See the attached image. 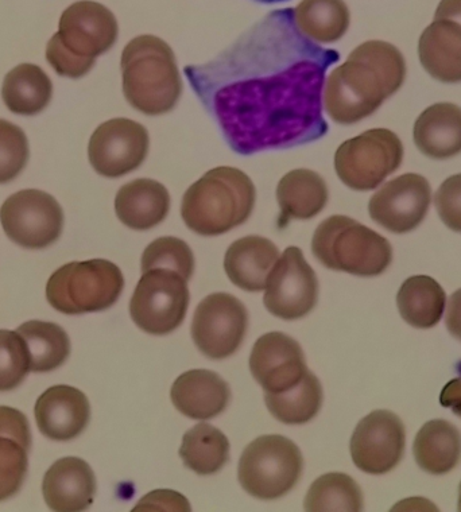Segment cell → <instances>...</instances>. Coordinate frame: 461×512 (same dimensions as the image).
Segmentation results:
<instances>
[{
    "label": "cell",
    "instance_id": "d4e9b609",
    "mask_svg": "<svg viewBox=\"0 0 461 512\" xmlns=\"http://www.w3.org/2000/svg\"><path fill=\"white\" fill-rule=\"evenodd\" d=\"M328 186L319 173L296 169L281 178L277 186V201L281 208L278 226L290 220H309L319 215L328 203Z\"/></svg>",
    "mask_w": 461,
    "mask_h": 512
},
{
    "label": "cell",
    "instance_id": "7a4b0ae2",
    "mask_svg": "<svg viewBox=\"0 0 461 512\" xmlns=\"http://www.w3.org/2000/svg\"><path fill=\"white\" fill-rule=\"evenodd\" d=\"M406 62L394 45L367 41L325 80L323 104L335 123L368 118L405 83Z\"/></svg>",
    "mask_w": 461,
    "mask_h": 512
},
{
    "label": "cell",
    "instance_id": "5b68a950",
    "mask_svg": "<svg viewBox=\"0 0 461 512\" xmlns=\"http://www.w3.org/2000/svg\"><path fill=\"white\" fill-rule=\"evenodd\" d=\"M312 252L329 270L378 277L393 262L389 240L348 216L335 215L317 227Z\"/></svg>",
    "mask_w": 461,
    "mask_h": 512
},
{
    "label": "cell",
    "instance_id": "ac0fdd59",
    "mask_svg": "<svg viewBox=\"0 0 461 512\" xmlns=\"http://www.w3.org/2000/svg\"><path fill=\"white\" fill-rule=\"evenodd\" d=\"M36 421L45 437L71 441L87 429L91 406L83 391L71 386H53L38 398Z\"/></svg>",
    "mask_w": 461,
    "mask_h": 512
},
{
    "label": "cell",
    "instance_id": "5bb4252c",
    "mask_svg": "<svg viewBox=\"0 0 461 512\" xmlns=\"http://www.w3.org/2000/svg\"><path fill=\"white\" fill-rule=\"evenodd\" d=\"M149 147L145 126L131 119L116 118L96 128L89 139L88 158L100 176L119 178L141 168Z\"/></svg>",
    "mask_w": 461,
    "mask_h": 512
},
{
    "label": "cell",
    "instance_id": "9c48e42d",
    "mask_svg": "<svg viewBox=\"0 0 461 512\" xmlns=\"http://www.w3.org/2000/svg\"><path fill=\"white\" fill-rule=\"evenodd\" d=\"M404 159V145L393 131L373 128L342 143L335 154L337 177L348 188L377 189Z\"/></svg>",
    "mask_w": 461,
    "mask_h": 512
},
{
    "label": "cell",
    "instance_id": "30bf717a",
    "mask_svg": "<svg viewBox=\"0 0 461 512\" xmlns=\"http://www.w3.org/2000/svg\"><path fill=\"white\" fill-rule=\"evenodd\" d=\"M189 298L188 281L177 271H146L131 297V318L149 335H169L184 323Z\"/></svg>",
    "mask_w": 461,
    "mask_h": 512
},
{
    "label": "cell",
    "instance_id": "d590c367",
    "mask_svg": "<svg viewBox=\"0 0 461 512\" xmlns=\"http://www.w3.org/2000/svg\"><path fill=\"white\" fill-rule=\"evenodd\" d=\"M29 154V141L21 127L0 119V184H7L22 173Z\"/></svg>",
    "mask_w": 461,
    "mask_h": 512
},
{
    "label": "cell",
    "instance_id": "d6a6232c",
    "mask_svg": "<svg viewBox=\"0 0 461 512\" xmlns=\"http://www.w3.org/2000/svg\"><path fill=\"white\" fill-rule=\"evenodd\" d=\"M305 511L363 510V494L358 483L346 473H327L316 480L306 494Z\"/></svg>",
    "mask_w": 461,
    "mask_h": 512
},
{
    "label": "cell",
    "instance_id": "44dd1931",
    "mask_svg": "<svg viewBox=\"0 0 461 512\" xmlns=\"http://www.w3.org/2000/svg\"><path fill=\"white\" fill-rule=\"evenodd\" d=\"M418 57L433 79L461 83V23L435 19L421 34Z\"/></svg>",
    "mask_w": 461,
    "mask_h": 512
},
{
    "label": "cell",
    "instance_id": "f35d334b",
    "mask_svg": "<svg viewBox=\"0 0 461 512\" xmlns=\"http://www.w3.org/2000/svg\"><path fill=\"white\" fill-rule=\"evenodd\" d=\"M0 436L14 438L30 452L32 433L25 414L13 407L0 406Z\"/></svg>",
    "mask_w": 461,
    "mask_h": 512
},
{
    "label": "cell",
    "instance_id": "2e32d148",
    "mask_svg": "<svg viewBox=\"0 0 461 512\" xmlns=\"http://www.w3.org/2000/svg\"><path fill=\"white\" fill-rule=\"evenodd\" d=\"M432 188L425 177L406 173L387 182L368 203L371 219L393 234H408L425 220Z\"/></svg>",
    "mask_w": 461,
    "mask_h": 512
},
{
    "label": "cell",
    "instance_id": "ba28073f",
    "mask_svg": "<svg viewBox=\"0 0 461 512\" xmlns=\"http://www.w3.org/2000/svg\"><path fill=\"white\" fill-rule=\"evenodd\" d=\"M304 457L292 440L280 434L258 437L246 446L239 461L243 490L261 500L282 498L302 475Z\"/></svg>",
    "mask_w": 461,
    "mask_h": 512
},
{
    "label": "cell",
    "instance_id": "74e56055",
    "mask_svg": "<svg viewBox=\"0 0 461 512\" xmlns=\"http://www.w3.org/2000/svg\"><path fill=\"white\" fill-rule=\"evenodd\" d=\"M435 204L445 226L461 234V173L441 184L436 192Z\"/></svg>",
    "mask_w": 461,
    "mask_h": 512
},
{
    "label": "cell",
    "instance_id": "8992f818",
    "mask_svg": "<svg viewBox=\"0 0 461 512\" xmlns=\"http://www.w3.org/2000/svg\"><path fill=\"white\" fill-rule=\"evenodd\" d=\"M125 289L122 270L106 259L72 262L49 278L46 298L57 312H103L119 300Z\"/></svg>",
    "mask_w": 461,
    "mask_h": 512
},
{
    "label": "cell",
    "instance_id": "4316f807",
    "mask_svg": "<svg viewBox=\"0 0 461 512\" xmlns=\"http://www.w3.org/2000/svg\"><path fill=\"white\" fill-rule=\"evenodd\" d=\"M447 296L440 283L428 275H414L402 283L397 305L406 323L418 329L436 327L443 317Z\"/></svg>",
    "mask_w": 461,
    "mask_h": 512
},
{
    "label": "cell",
    "instance_id": "8d00e7d4",
    "mask_svg": "<svg viewBox=\"0 0 461 512\" xmlns=\"http://www.w3.org/2000/svg\"><path fill=\"white\" fill-rule=\"evenodd\" d=\"M29 451L17 440L0 436V502L21 490L27 475Z\"/></svg>",
    "mask_w": 461,
    "mask_h": 512
},
{
    "label": "cell",
    "instance_id": "cb8c5ba5",
    "mask_svg": "<svg viewBox=\"0 0 461 512\" xmlns=\"http://www.w3.org/2000/svg\"><path fill=\"white\" fill-rule=\"evenodd\" d=\"M414 143L426 157L444 161L461 153V108L437 103L414 123Z\"/></svg>",
    "mask_w": 461,
    "mask_h": 512
},
{
    "label": "cell",
    "instance_id": "e0dca14e",
    "mask_svg": "<svg viewBox=\"0 0 461 512\" xmlns=\"http://www.w3.org/2000/svg\"><path fill=\"white\" fill-rule=\"evenodd\" d=\"M250 370L265 393L281 394L300 384L308 367L296 340L282 332H270L255 343Z\"/></svg>",
    "mask_w": 461,
    "mask_h": 512
},
{
    "label": "cell",
    "instance_id": "f546056e",
    "mask_svg": "<svg viewBox=\"0 0 461 512\" xmlns=\"http://www.w3.org/2000/svg\"><path fill=\"white\" fill-rule=\"evenodd\" d=\"M180 457L197 475H215L230 460V441L215 426L199 424L182 438Z\"/></svg>",
    "mask_w": 461,
    "mask_h": 512
},
{
    "label": "cell",
    "instance_id": "7402d4cb",
    "mask_svg": "<svg viewBox=\"0 0 461 512\" xmlns=\"http://www.w3.org/2000/svg\"><path fill=\"white\" fill-rule=\"evenodd\" d=\"M280 250L262 236H246L232 243L224 256V270L235 286L246 292H262Z\"/></svg>",
    "mask_w": 461,
    "mask_h": 512
},
{
    "label": "cell",
    "instance_id": "f1b7e54d",
    "mask_svg": "<svg viewBox=\"0 0 461 512\" xmlns=\"http://www.w3.org/2000/svg\"><path fill=\"white\" fill-rule=\"evenodd\" d=\"M294 18L301 33L320 44L342 40L351 22L344 0H302Z\"/></svg>",
    "mask_w": 461,
    "mask_h": 512
},
{
    "label": "cell",
    "instance_id": "60d3db41",
    "mask_svg": "<svg viewBox=\"0 0 461 512\" xmlns=\"http://www.w3.org/2000/svg\"><path fill=\"white\" fill-rule=\"evenodd\" d=\"M441 406L451 409L453 414L461 418V376L449 380L440 394Z\"/></svg>",
    "mask_w": 461,
    "mask_h": 512
},
{
    "label": "cell",
    "instance_id": "b9f144b4",
    "mask_svg": "<svg viewBox=\"0 0 461 512\" xmlns=\"http://www.w3.org/2000/svg\"><path fill=\"white\" fill-rule=\"evenodd\" d=\"M445 324L449 333L461 341V289L456 290L449 298Z\"/></svg>",
    "mask_w": 461,
    "mask_h": 512
},
{
    "label": "cell",
    "instance_id": "277c9868",
    "mask_svg": "<svg viewBox=\"0 0 461 512\" xmlns=\"http://www.w3.org/2000/svg\"><path fill=\"white\" fill-rule=\"evenodd\" d=\"M123 93L135 110L149 116L174 110L182 95V79L173 49L161 38L141 36L123 49Z\"/></svg>",
    "mask_w": 461,
    "mask_h": 512
},
{
    "label": "cell",
    "instance_id": "6da1fadb",
    "mask_svg": "<svg viewBox=\"0 0 461 512\" xmlns=\"http://www.w3.org/2000/svg\"><path fill=\"white\" fill-rule=\"evenodd\" d=\"M340 60L298 29L294 9L274 10L213 60L184 68L192 91L239 155L285 150L328 134L323 92Z\"/></svg>",
    "mask_w": 461,
    "mask_h": 512
},
{
    "label": "cell",
    "instance_id": "3957f363",
    "mask_svg": "<svg viewBox=\"0 0 461 512\" xmlns=\"http://www.w3.org/2000/svg\"><path fill=\"white\" fill-rule=\"evenodd\" d=\"M255 199L257 190L246 173L220 166L209 170L185 192L182 220L197 235L227 234L250 219Z\"/></svg>",
    "mask_w": 461,
    "mask_h": 512
},
{
    "label": "cell",
    "instance_id": "ab89813d",
    "mask_svg": "<svg viewBox=\"0 0 461 512\" xmlns=\"http://www.w3.org/2000/svg\"><path fill=\"white\" fill-rule=\"evenodd\" d=\"M133 511H191V504L176 491L158 490L139 500Z\"/></svg>",
    "mask_w": 461,
    "mask_h": 512
},
{
    "label": "cell",
    "instance_id": "7c38bea8",
    "mask_svg": "<svg viewBox=\"0 0 461 512\" xmlns=\"http://www.w3.org/2000/svg\"><path fill=\"white\" fill-rule=\"evenodd\" d=\"M249 327V313L238 298L227 293L205 297L197 306L192 339L209 359L230 358L242 345Z\"/></svg>",
    "mask_w": 461,
    "mask_h": 512
},
{
    "label": "cell",
    "instance_id": "ffe728a7",
    "mask_svg": "<svg viewBox=\"0 0 461 512\" xmlns=\"http://www.w3.org/2000/svg\"><path fill=\"white\" fill-rule=\"evenodd\" d=\"M170 398L185 417L208 421L227 409L231 399L230 386L216 372L192 370L178 376Z\"/></svg>",
    "mask_w": 461,
    "mask_h": 512
},
{
    "label": "cell",
    "instance_id": "8fae6325",
    "mask_svg": "<svg viewBox=\"0 0 461 512\" xmlns=\"http://www.w3.org/2000/svg\"><path fill=\"white\" fill-rule=\"evenodd\" d=\"M0 223L18 246L42 250L52 246L64 228V212L49 193L25 189L14 193L0 208Z\"/></svg>",
    "mask_w": 461,
    "mask_h": 512
},
{
    "label": "cell",
    "instance_id": "83f0119b",
    "mask_svg": "<svg viewBox=\"0 0 461 512\" xmlns=\"http://www.w3.org/2000/svg\"><path fill=\"white\" fill-rule=\"evenodd\" d=\"M53 84L37 65L21 64L7 73L3 81L2 98L14 114L34 116L49 106Z\"/></svg>",
    "mask_w": 461,
    "mask_h": 512
},
{
    "label": "cell",
    "instance_id": "484cf974",
    "mask_svg": "<svg viewBox=\"0 0 461 512\" xmlns=\"http://www.w3.org/2000/svg\"><path fill=\"white\" fill-rule=\"evenodd\" d=\"M418 467L430 475H447L461 460V434L451 422H426L413 444Z\"/></svg>",
    "mask_w": 461,
    "mask_h": 512
},
{
    "label": "cell",
    "instance_id": "7bdbcfd3",
    "mask_svg": "<svg viewBox=\"0 0 461 512\" xmlns=\"http://www.w3.org/2000/svg\"><path fill=\"white\" fill-rule=\"evenodd\" d=\"M435 19H452L461 23V0H441Z\"/></svg>",
    "mask_w": 461,
    "mask_h": 512
},
{
    "label": "cell",
    "instance_id": "1f68e13d",
    "mask_svg": "<svg viewBox=\"0 0 461 512\" xmlns=\"http://www.w3.org/2000/svg\"><path fill=\"white\" fill-rule=\"evenodd\" d=\"M30 354V371L50 372L63 366L71 355V340L63 328L53 323L29 321L17 329Z\"/></svg>",
    "mask_w": 461,
    "mask_h": 512
},
{
    "label": "cell",
    "instance_id": "836d02e7",
    "mask_svg": "<svg viewBox=\"0 0 461 512\" xmlns=\"http://www.w3.org/2000/svg\"><path fill=\"white\" fill-rule=\"evenodd\" d=\"M142 273L153 269L177 271L187 281L195 273V255L184 240L165 236L151 242L142 254Z\"/></svg>",
    "mask_w": 461,
    "mask_h": 512
},
{
    "label": "cell",
    "instance_id": "9a60e30c",
    "mask_svg": "<svg viewBox=\"0 0 461 512\" xmlns=\"http://www.w3.org/2000/svg\"><path fill=\"white\" fill-rule=\"evenodd\" d=\"M405 425L389 410H375L359 422L351 437L352 461L368 475H386L404 459Z\"/></svg>",
    "mask_w": 461,
    "mask_h": 512
},
{
    "label": "cell",
    "instance_id": "ee69618b",
    "mask_svg": "<svg viewBox=\"0 0 461 512\" xmlns=\"http://www.w3.org/2000/svg\"><path fill=\"white\" fill-rule=\"evenodd\" d=\"M253 2L262 3V5H275V3L288 2V0H253Z\"/></svg>",
    "mask_w": 461,
    "mask_h": 512
},
{
    "label": "cell",
    "instance_id": "f6af8a7d",
    "mask_svg": "<svg viewBox=\"0 0 461 512\" xmlns=\"http://www.w3.org/2000/svg\"><path fill=\"white\" fill-rule=\"evenodd\" d=\"M457 507H459V511L461 512V483L459 487V503H457Z\"/></svg>",
    "mask_w": 461,
    "mask_h": 512
},
{
    "label": "cell",
    "instance_id": "4dcf8cb0",
    "mask_svg": "<svg viewBox=\"0 0 461 512\" xmlns=\"http://www.w3.org/2000/svg\"><path fill=\"white\" fill-rule=\"evenodd\" d=\"M323 387L313 372H306L300 384L281 394L265 393L270 414L286 425H304L319 414L323 406Z\"/></svg>",
    "mask_w": 461,
    "mask_h": 512
},
{
    "label": "cell",
    "instance_id": "603a6c76",
    "mask_svg": "<svg viewBox=\"0 0 461 512\" xmlns=\"http://www.w3.org/2000/svg\"><path fill=\"white\" fill-rule=\"evenodd\" d=\"M169 211L168 189L150 178L127 182L115 197L116 216L131 230H151L168 217Z\"/></svg>",
    "mask_w": 461,
    "mask_h": 512
},
{
    "label": "cell",
    "instance_id": "d6986e66",
    "mask_svg": "<svg viewBox=\"0 0 461 512\" xmlns=\"http://www.w3.org/2000/svg\"><path fill=\"white\" fill-rule=\"evenodd\" d=\"M42 494L50 510L79 512L94 503L96 477L88 463L79 457H64L46 472Z\"/></svg>",
    "mask_w": 461,
    "mask_h": 512
},
{
    "label": "cell",
    "instance_id": "e575fe53",
    "mask_svg": "<svg viewBox=\"0 0 461 512\" xmlns=\"http://www.w3.org/2000/svg\"><path fill=\"white\" fill-rule=\"evenodd\" d=\"M30 371V354L17 331H0V391L17 389Z\"/></svg>",
    "mask_w": 461,
    "mask_h": 512
},
{
    "label": "cell",
    "instance_id": "4fadbf2b",
    "mask_svg": "<svg viewBox=\"0 0 461 512\" xmlns=\"http://www.w3.org/2000/svg\"><path fill=\"white\" fill-rule=\"evenodd\" d=\"M265 290L266 309L282 320H298L315 309L319 281L301 248H286L271 269Z\"/></svg>",
    "mask_w": 461,
    "mask_h": 512
},
{
    "label": "cell",
    "instance_id": "52a82bcc",
    "mask_svg": "<svg viewBox=\"0 0 461 512\" xmlns=\"http://www.w3.org/2000/svg\"><path fill=\"white\" fill-rule=\"evenodd\" d=\"M118 34V21L110 9L92 0H80L61 15L60 29L49 44L56 48L65 67L85 76L94 68L96 58L115 45Z\"/></svg>",
    "mask_w": 461,
    "mask_h": 512
}]
</instances>
